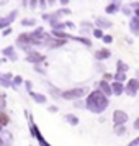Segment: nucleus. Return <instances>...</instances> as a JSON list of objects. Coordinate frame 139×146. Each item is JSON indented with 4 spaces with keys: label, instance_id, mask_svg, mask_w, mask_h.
Segmentation results:
<instances>
[{
    "label": "nucleus",
    "instance_id": "nucleus-1",
    "mask_svg": "<svg viewBox=\"0 0 139 146\" xmlns=\"http://www.w3.org/2000/svg\"><path fill=\"white\" fill-rule=\"evenodd\" d=\"M110 105V99L103 95L98 89H95L85 97V108L95 115H101Z\"/></svg>",
    "mask_w": 139,
    "mask_h": 146
},
{
    "label": "nucleus",
    "instance_id": "nucleus-2",
    "mask_svg": "<svg viewBox=\"0 0 139 146\" xmlns=\"http://www.w3.org/2000/svg\"><path fill=\"white\" fill-rule=\"evenodd\" d=\"M85 94H87L85 87H72V89L62 90V92H61V99L75 102V100H80L82 97H85Z\"/></svg>",
    "mask_w": 139,
    "mask_h": 146
},
{
    "label": "nucleus",
    "instance_id": "nucleus-3",
    "mask_svg": "<svg viewBox=\"0 0 139 146\" xmlns=\"http://www.w3.org/2000/svg\"><path fill=\"white\" fill-rule=\"evenodd\" d=\"M25 115H26L28 118H30V133H31V136H34V138L38 139V143H40V146H53V145H49L46 141V138L43 136V133H41V130L38 128V125L34 123V120L33 117L30 115L28 112H25Z\"/></svg>",
    "mask_w": 139,
    "mask_h": 146
},
{
    "label": "nucleus",
    "instance_id": "nucleus-4",
    "mask_svg": "<svg viewBox=\"0 0 139 146\" xmlns=\"http://www.w3.org/2000/svg\"><path fill=\"white\" fill-rule=\"evenodd\" d=\"M139 92V80L136 77H132V79H128L125 84V94L128 97H136Z\"/></svg>",
    "mask_w": 139,
    "mask_h": 146
},
{
    "label": "nucleus",
    "instance_id": "nucleus-5",
    "mask_svg": "<svg viewBox=\"0 0 139 146\" xmlns=\"http://www.w3.org/2000/svg\"><path fill=\"white\" fill-rule=\"evenodd\" d=\"M25 61L30 62V64H33V66H36V64H43L46 61V56L44 54H40V51H34L33 49L31 53H28L25 56Z\"/></svg>",
    "mask_w": 139,
    "mask_h": 146
},
{
    "label": "nucleus",
    "instance_id": "nucleus-6",
    "mask_svg": "<svg viewBox=\"0 0 139 146\" xmlns=\"http://www.w3.org/2000/svg\"><path fill=\"white\" fill-rule=\"evenodd\" d=\"M18 17V10L10 12L7 17H0V30H5V28L12 27V23L15 21V18Z\"/></svg>",
    "mask_w": 139,
    "mask_h": 146
},
{
    "label": "nucleus",
    "instance_id": "nucleus-7",
    "mask_svg": "<svg viewBox=\"0 0 139 146\" xmlns=\"http://www.w3.org/2000/svg\"><path fill=\"white\" fill-rule=\"evenodd\" d=\"M111 118H113V123L115 125H126L129 117H128V113L125 110H115L111 115Z\"/></svg>",
    "mask_w": 139,
    "mask_h": 146
},
{
    "label": "nucleus",
    "instance_id": "nucleus-8",
    "mask_svg": "<svg viewBox=\"0 0 139 146\" xmlns=\"http://www.w3.org/2000/svg\"><path fill=\"white\" fill-rule=\"evenodd\" d=\"M93 58L98 61V62H101V61H106L108 58H111V51H110L108 48H100V49H97V51H95Z\"/></svg>",
    "mask_w": 139,
    "mask_h": 146
},
{
    "label": "nucleus",
    "instance_id": "nucleus-9",
    "mask_svg": "<svg viewBox=\"0 0 139 146\" xmlns=\"http://www.w3.org/2000/svg\"><path fill=\"white\" fill-rule=\"evenodd\" d=\"M2 54H3V56H5L8 61H13V62L18 59V53H16V49H15L13 46L3 48V49H2Z\"/></svg>",
    "mask_w": 139,
    "mask_h": 146
},
{
    "label": "nucleus",
    "instance_id": "nucleus-10",
    "mask_svg": "<svg viewBox=\"0 0 139 146\" xmlns=\"http://www.w3.org/2000/svg\"><path fill=\"white\" fill-rule=\"evenodd\" d=\"M97 89H98V90L103 94V95H106V97H111V95H113V92H111V84H110V82H106V80H103V79L98 82V87H97Z\"/></svg>",
    "mask_w": 139,
    "mask_h": 146
},
{
    "label": "nucleus",
    "instance_id": "nucleus-11",
    "mask_svg": "<svg viewBox=\"0 0 139 146\" xmlns=\"http://www.w3.org/2000/svg\"><path fill=\"white\" fill-rule=\"evenodd\" d=\"M95 25H97V28H100V30H108V28H111L113 27V23L108 18H103V17H97L95 18Z\"/></svg>",
    "mask_w": 139,
    "mask_h": 146
},
{
    "label": "nucleus",
    "instance_id": "nucleus-12",
    "mask_svg": "<svg viewBox=\"0 0 139 146\" xmlns=\"http://www.w3.org/2000/svg\"><path fill=\"white\" fill-rule=\"evenodd\" d=\"M12 79H13V74L12 72H0V87L7 89V87L12 86Z\"/></svg>",
    "mask_w": 139,
    "mask_h": 146
},
{
    "label": "nucleus",
    "instance_id": "nucleus-13",
    "mask_svg": "<svg viewBox=\"0 0 139 146\" xmlns=\"http://www.w3.org/2000/svg\"><path fill=\"white\" fill-rule=\"evenodd\" d=\"M111 84V92L113 95H121V94H125V84L123 82H116V80H113V82H110Z\"/></svg>",
    "mask_w": 139,
    "mask_h": 146
},
{
    "label": "nucleus",
    "instance_id": "nucleus-14",
    "mask_svg": "<svg viewBox=\"0 0 139 146\" xmlns=\"http://www.w3.org/2000/svg\"><path fill=\"white\" fill-rule=\"evenodd\" d=\"M0 136H2V141H3V145L5 146H12L13 145V135L7 130H2L0 131Z\"/></svg>",
    "mask_w": 139,
    "mask_h": 146
},
{
    "label": "nucleus",
    "instance_id": "nucleus-15",
    "mask_svg": "<svg viewBox=\"0 0 139 146\" xmlns=\"http://www.w3.org/2000/svg\"><path fill=\"white\" fill-rule=\"evenodd\" d=\"M28 94H30V97H31L36 104H46V102H47V97L44 95V94L34 92V90H31V92H28Z\"/></svg>",
    "mask_w": 139,
    "mask_h": 146
},
{
    "label": "nucleus",
    "instance_id": "nucleus-16",
    "mask_svg": "<svg viewBox=\"0 0 139 146\" xmlns=\"http://www.w3.org/2000/svg\"><path fill=\"white\" fill-rule=\"evenodd\" d=\"M25 44H30V33H26V31L18 35V38H16V46H25Z\"/></svg>",
    "mask_w": 139,
    "mask_h": 146
},
{
    "label": "nucleus",
    "instance_id": "nucleus-17",
    "mask_svg": "<svg viewBox=\"0 0 139 146\" xmlns=\"http://www.w3.org/2000/svg\"><path fill=\"white\" fill-rule=\"evenodd\" d=\"M121 7H123V5H121ZM121 7H119V5H115V3L110 2V3L105 7V13L106 15H115V13H118V12H121Z\"/></svg>",
    "mask_w": 139,
    "mask_h": 146
},
{
    "label": "nucleus",
    "instance_id": "nucleus-18",
    "mask_svg": "<svg viewBox=\"0 0 139 146\" xmlns=\"http://www.w3.org/2000/svg\"><path fill=\"white\" fill-rule=\"evenodd\" d=\"M72 41H77V43H80V44H84V46H87V48H90L92 46V41L88 40V38H85V36H75V35H72V38H70Z\"/></svg>",
    "mask_w": 139,
    "mask_h": 146
},
{
    "label": "nucleus",
    "instance_id": "nucleus-19",
    "mask_svg": "<svg viewBox=\"0 0 139 146\" xmlns=\"http://www.w3.org/2000/svg\"><path fill=\"white\" fill-rule=\"evenodd\" d=\"M129 30H131L132 35H139V20L136 17H131V20H129Z\"/></svg>",
    "mask_w": 139,
    "mask_h": 146
},
{
    "label": "nucleus",
    "instance_id": "nucleus-20",
    "mask_svg": "<svg viewBox=\"0 0 139 146\" xmlns=\"http://www.w3.org/2000/svg\"><path fill=\"white\" fill-rule=\"evenodd\" d=\"M64 120H66L69 125H72V126L79 125V117H77V115H74V113H66V115H64Z\"/></svg>",
    "mask_w": 139,
    "mask_h": 146
},
{
    "label": "nucleus",
    "instance_id": "nucleus-21",
    "mask_svg": "<svg viewBox=\"0 0 139 146\" xmlns=\"http://www.w3.org/2000/svg\"><path fill=\"white\" fill-rule=\"evenodd\" d=\"M64 44H67V41H64V40H57V38H53L47 48H49V49H57V48H62Z\"/></svg>",
    "mask_w": 139,
    "mask_h": 146
},
{
    "label": "nucleus",
    "instance_id": "nucleus-22",
    "mask_svg": "<svg viewBox=\"0 0 139 146\" xmlns=\"http://www.w3.org/2000/svg\"><path fill=\"white\" fill-rule=\"evenodd\" d=\"M46 86H47V90H49V94L53 95L54 99H61V92H62V90H59L57 87H54L53 84H49V82H46Z\"/></svg>",
    "mask_w": 139,
    "mask_h": 146
},
{
    "label": "nucleus",
    "instance_id": "nucleus-23",
    "mask_svg": "<svg viewBox=\"0 0 139 146\" xmlns=\"http://www.w3.org/2000/svg\"><path fill=\"white\" fill-rule=\"evenodd\" d=\"M8 123H10V117H8V113L5 112V110H0V126L5 128Z\"/></svg>",
    "mask_w": 139,
    "mask_h": 146
},
{
    "label": "nucleus",
    "instance_id": "nucleus-24",
    "mask_svg": "<svg viewBox=\"0 0 139 146\" xmlns=\"http://www.w3.org/2000/svg\"><path fill=\"white\" fill-rule=\"evenodd\" d=\"M54 13L57 15L59 18H62V17H69V15L72 13V10H70L69 7H61V8H57V10H56Z\"/></svg>",
    "mask_w": 139,
    "mask_h": 146
},
{
    "label": "nucleus",
    "instance_id": "nucleus-25",
    "mask_svg": "<svg viewBox=\"0 0 139 146\" xmlns=\"http://www.w3.org/2000/svg\"><path fill=\"white\" fill-rule=\"evenodd\" d=\"M129 71V66L126 64V62H123L121 59H118V62H116V72H128Z\"/></svg>",
    "mask_w": 139,
    "mask_h": 146
},
{
    "label": "nucleus",
    "instance_id": "nucleus-26",
    "mask_svg": "<svg viewBox=\"0 0 139 146\" xmlns=\"http://www.w3.org/2000/svg\"><path fill=\"white\" fill-rule=\"evenodd\" d=\"M20 23H21V27H25V28H30V27L36 28V18H23Z\"/></svg>",
    "mask_w": 139,
    "mask_h": 146
},
{
    "label": "nucleus",
    "instance_id": "nucleus-27",
    "mask_svg": "<svg viewBox=\"0 0 139 146\" xmlns=\"http://www.w3.org/2000/svg\"><path fill=\"white\" fill-rule=\"evenodd\" d=\"M113 131H115L116 136H123V135H126V126L125 125H115L113 126Z\"/></svg>",
    "mask_w": 139,
    "mask_h": 146
},
{
    "label": "nucleus",
    "instance_id": "nucleus-28",
    "mask_svg": "<svg viewBox=\"0 0 139 146\" xmlns=\"http://www.w3.org/2000/svg\"><path fill=\"white\" fill-rule=\"evenodd\" d=\"M25 84V79L21 77V76H13V79H12V86L16 89V87H20V86H23Z\"/></svg>",
    "mask_w": 139,
    "mask_h": 146
},
{
    "label": "nucleus",
    "instance_id": "nucleus-29",
    "mask_svg": "<svg viewBox=\"0 0 139 146\" xmlns=\"http://www.w3.org/2000/svg\"><path fill=\"white\" fill-rule=\"evenodd\" d=\"M92 36H93V38H97V40H101V38L105 36V31H103V30H100V28H93V30H92Z\"/></svg>",
    "mask_w": 139,
    "mask_h": 146
},
{
    "label": "nucleus",
    "instance_id": "nucleus-30",
    "mask_svg": "<svg viewBox=\"0 0 139 146\" xmlns=\"http://www.w3.org/2000/svg\"><path fill=\"white\" fill-rule=\"evenodd\" d=\"M113 80H116V82H126V74L125 72H115L113 74Z\"/></svg>",
    "mask_w": 139,
    "mask_h": 146
},
{
    "label": "nucleus",
    "instance_id": "nucleus-31",
    "mask_svg": "<svg viewBox=\"0 0 139 146\" xmlns=\"http://www.w3.org/2000/svg\"><path fill=\"white\" fill-rule=\"evenodd\" d=\"M5 108H7V95L0 94V110H5Z\"/></svg>",
    "mask_w": 139,
    "mask_h": 146
},
{
    "label": "nucleus",
    "instance_id": "nucleus-32",
    "mask_svg": "<svg viewBox=\"0 0 139 146\" xmlns=\"http://www.w3.org/2000/svg\"><path fill=\"white\" fill-rule=\"evenodd\" d=\"M121 12H123V15H126V17H131L132 15V10H131L129 5H123V7H121Z\"/></svg>",
    "mask_w": 139,
    "mask_h": 146
},
{
    "label": "nucleus",
    "instance_id": "nucleus-33",
    "mask_svg": "<svg viewBox=\"0 0 139 146\" xmlns=\"http://www.w3.org/2000/svg\"><path fill=\"white\" fill-rule=\"evenodd\" d=\"M34 72L41 74V76H46V69L41 66V64H36V66H34Z\"/></svg>",
    "mask_w": 139,
    "mask_h": 146
},
{
    "label": "nucleus",
    "instance_id": "nucleus-34",
    "mask_svg": "<svg viewBox=\"0 0 139 146\" xmlns=\"http://www.w3.org/2000/svg\"><path fill=\"white\" fill-rule=\"evenodd\" d=\"M101 41H103L105 44H111V43H113V36H111V35H105V36L101 38Z\"/></svg>",
    "mask_w": 139,
    "mask_h": 146
},
{
    "label": "nucleus",
    "instance_id": "nucleus-35",
    "mask_svg": "<svg viewBox=\"0 0 139 146\" xmlns=\"http://www.w3.org/2000/svg\"><path fill=\"white\" fill-rule=\"evenodd\" d=\"M74 107H75V108H84V107H85V100H75V102H74Z\"/></svg>",
    "mask_w": 139,
    "mask_h": 146
},
{
    "label": "nucleus",
    "instance_id": "nucleus-36",
    "mask_svg": "<svg viewBox=\"0 0 139 146\" xmlns=\"http://www.w3.org/2000/svg\"><path fill=\"white\" fill-rule=\"evenodd\" d=\"M103 80H106V82H113V74H110V72H103V77H101Z\"/></svg>",
    "mask_w": 139,
    "mask_h": 146
},
{
    "label": "nucleus",
    "instance_id": "nucleus-37",
    "mask_svg": "<svg viewBox=\"0 0 139 146\" xmlns=\"http://www.w3.org/2000/svg\"><path fill=\"white\" fill-rule=\"evenodd\" d=\"M46 7H47V0H38V8L46 10Z\"/></svg>",
    "mask_w": 139,
    "mask_h": 146
},
{
    "label": "nucleus",
    "instance_id": "nucleus-38",
    "mask_svg": "<svg viewBox=\"0 0 139 146\" xmlns=\"http://www.w3.org/2000/svg\"><path fill=\"white\" fill-rule=\"evenodd\" d=\"M28 7L31 8V10H36V8H38V0H30Z\"/></svg>",
    "mask_w": 139,
    "mask_h": 146
},
{
    "label": "nucleus",
    "instance_id": "nucleus-39",
    "mask_svg": "<svg viewBox=\"0 0 139 146\" xmlns=\"http://www.w3.org/2000/svg\"><path fill=\"white\" fill-rule=\"evenodd\" d=\"M80 28H88V30H93V28H92V21H82V23H80Z\"/></svg>",
    "mask_w": 139,
    "mask_h": 146
},
{
    "label": "nucleus",
    "instance_id": "nucleus-40",
    "mask_svg": "<svg viewBox=\"0 0 139 146\" xmlns=\"http://www.w3.org/2000/svg\"><path fill=\"white\" fill-rule=\"evenodd\" d=\"M25 87H26V92H31L33 90V82L31 80H25Z\"/></svg>",
    "mask_w": 139,
    "mask_h": 146
},
{
    "label": "nucleus",
    "instance_id": "nucleus-41",
    "mask_svg": "<svg viewBox=\"0 0 139 146\" xmlns=\"http://www.w3.org/2000/svg\"><path fill=\"white\" fill-rule=\"evenodd\" d=\"M12 31H13V30H12V27L5 28V30H2V36H10V35H12Z\"/></svg>",
    "mask_w": 139,
    "mask_h": 146
},
{
    "label": "nucleus",
    "instance_id": "nucleus-42",
    "mask_svg": "<svg viewBox=\"0 0 139 146\" xmlns=\"http://www.w3.org/2000/svg\"><path fill=\"white\" fill-rule=\"evenodd\" d=\"M41 18H43L44 21H47V23H49V20L53 18V13H43V17H41Z\"/></svg>",
    "mask_w": 139,
    "mask_h": 146
},
{
    "label": "nucleus",
    "instance_id": "nucleus-43",
    "mask_svg": "<svg viewBox=\"0 0 139 146\" xmlns=\"http://www.w3.org/2000/svg\"><path fill=\"white\" fill-rule=\"evenodd\" d=\"M128 146H139V136H138V138H134L132 141H129Z\"/></svg>",
    "mask_w": 139,
    "mask_h": 146
},
{
    "label": "nucleus",
    "instance_id": "nucleus-44",
    "mask_svg": "<svg viewBox=\"0 0 139 146\" xmlns=\"http://www.w3.org/2000/svg\"><path fill=\"white\" fill-rule=\"evenodd\" d=\"M66 28H69V30H75V23H72V21H66Z\"/></svg>",
    "mask_w": 139,
    "mask_h": 146
},
{
    "label": "nucleus",
    "instance_id": "nucleus-45",
    "mask_svg": "<svg viewBox=\"0 0 139 146\" xmlns=\"http://www.w3.org/2000/svg\"><path fill=\"white\" fill-rule=\"evenodd\" d=\"M47 110H49L51 113H56L59 108H57V105H49V107H47Z\"/></svg>",
    "mask_w": 139,
    "mask_h": 146
},
{
    "label": "nucleus",
    "instance_id": "nucleus-46",
    "mask_svg": "<svg viewBox=\"0 0 139 146\" xmlns=\"http://www.w3.org/2000/svg\"><path fill=\"white\" fill-rule=\"evenodd\" d=\"M92 33V30H88V28H82L80 30V35H90Z\"/></svg>",
    "mask_w": 139,
    "mask_h": 146
},
{
    "label": "nucleus",
    "instance_id": "nucleus-47",
    "mask_svg": "<svg viewBox=\"0 0 139 146\" xmlns=\"http://www.w3.org/2000/svg\"><path fill=\"white\" fill-rule=\"evenodd\" d=\"M131 10H136V8H139V2H131Z\"/></svg>",
    "mask_w": 139,
    "mask_h": 146
},
{
    "label": "nucleus",
    "instance_id": "nucleus-48",
    "mask_svg": "<svg viewBox=\"0 0 139 146\" xmlns=\"http://www.w3.org/2000/svg\"><path fill=\"white\" fill-rule=\"evenodd\" d=\"M57 2H59L62 7H67V5H69V0H57Z\"/></svg>",
    "mask_w": 139,
    "mask_h": 146
},
{
    "label": "nucleus",
    "instance_id": "nucleus-49",
    "mask_svg": "<svg viewBox=\"0 0 139 146\" xmlns=\"http://www.w3.org/2000/svg\"><path fill=\"white\" fill-rule=\"evenodd\" d=\"M132 128H134V130H139V117L136 118V121H134V125H132Z\"/></svg>",
    "mask_w": 139,
    "mask_h": 146
},
{
    "label": "nucleus",
    "instance_id": "nucleus-50",
    "mask_svg": "<svg viewBox=\"0 0 139 146\" xmlns=\"http://www.w3.org/2000/svg\"><path fill=\"white\" fill-rule=\"evenodd\" d=\"M97 69H98V72H105V67L101 66V64H97Z\"/></svg>",
    "mask_w": 139,
    "mask_h": 146
},
{
    "label": "nucleus",
    "instance_id": "nucleus-51",
    "mask_svg": "<svg viewBox=\"0 0 139 146\" xmlns=\"http://www.w3.org/2000/svg\"><path fill=\"white\" fill-rule=\"evenodd\" d=\"M132 13H134V17H136V18L139 20V8H136V10H132Z\"/></svg>",
    "mask_w": 139,
    "mask_h": 146
},
{
    "label": "nucleus",
    "instance_id": "nucleus-52",
    "mask_svg": "<svg viewBox=\"0 0 139 146\" xmlns=\"http://www.w3.org/2000/svg\"><path fill=\"white\" fill-rule=\"evenodd\" d=\"M28 3H30V0H21V5H23L25 8L28 7Z\"/></svg>",
    "mask_w": 139,
    "mask_h": 146
},
{
    "label": "nucleus",
    "instance_id": "nucleus-53",
    "mask_svg": "<svg viewBox=\"0 0 139 146\" xmlns=\"http://www.w3.org/2000/svg\"><path fill=\"white\" fill-rule=\"evenodd\" d=\"M121 2H123V0H111V3H115V5H119V7H121Z\"/></svg>",
    "mask_w": 139,
    "mask_h": 146
},
{
    "label": "nucleus",
    "instance_id": "nucleus-54",
    "mask_svg": "<svg viewBox=\"0 0 139 146\" xmlns=\"http://www.w3.org/2000/svg\"><path fill=\"white\" fill-rule=\"evenodd\" d=\"M8 3V0H0V7H5Z\"/></svg>",
    "mask_w": 139,
    "mask_h": 146
},
{
    "label": "nucleus",
    "instance_id": "nucleus-55",
    "mask_svg": "<svg viewBox=\"0 0 139 146\" xmlns=\"http://www.w3.org/2000/svg\"><path fill=\"white\" fill-rule=\"evenodd\" d=\"M56 2H57V0H47V5L53 7V5H56Z\"/></svg>",
    "mask_w": 139,
    "mask_h": 146
},
{
    "label": "nucleus",
    "instance_id": "nucleus-56",
    "mask_svg": "<svg viewBox=\"0 0 139 146\" xmlns=\"http://www.w3.org/2000/svg\"><path fill=\"white\" fill-rule=\"evenodd\" d=\"M136 79L139 80V71H136Z\"/></svg>",
    "mask_w": 139,
    "mask_h": 146
},
{
    "label": "nucleus",
    "instance_id": "nucleus-57",
    "mask_svg": "<svg viewBox=\"0 0 139 146\" xmlns=\"http://www.w3.org/2000/svg\"><path fill=\"white\" fill-rule=\"evenodd\" d=\"M0 146H5L3 145V141H2V136H0Z\"/></svg>",
    "mask_w": 139,
    "mask_h": 146
}]
</instances>
